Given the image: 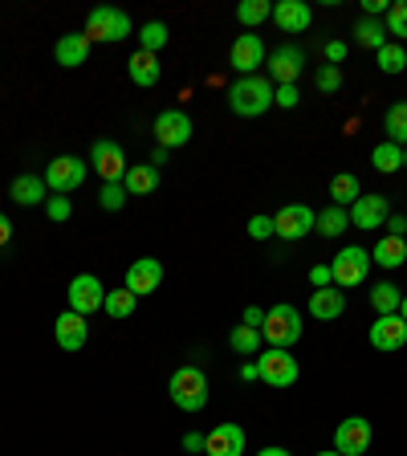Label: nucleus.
Listing matches in <instances>:
<instances>
[{"label": "nucleus", "mask_w": 407, "mask_h": 456, "mask_svg": "<svg viewBox=\"0 0 407 456\" xmlns=\"http://www.w3.org/2000/svg\"><path fill=\"white\" fill-rule=\"evenodd\" d=\"M256 379H261V370H256V359L240 362V383H256Z\"/></svg>", "instance_id": "8fccbe9b"}, {"label": "nucleus", "mask_w": 407, "mask_h": 456, "mask_svg": "<svg viewBox=\"0 0 407 456\" xmlns=\"http://www.w3.org/2000/svg\"><path fill=\"white\" fill-rule=\"evenodd\" d=\"M9 240H12V224H9V216L0 212V245H9Z\"/></svg>", "instance_id": "603ef678"}, {"label": "nucleus", "mask_w": 407, "mask_h": 456, "mask_svg": "<svg viewBox=\"0 0 407 456\" xmlns=\"http://www.w3.org/2000/svg\"><path fill=\"white\" fill-rule=\"evenodd\" d=\"M126 188L123 183H102V191H98V204H102V212H123L126 208Z\"/></svg>", "instance_id": "58836bf2"}, {"label": "nucleus", "mask_w": 407, "mask_h": 456, "mask_svg": "<svg viewBox=\"0 0 407 456\" xmlns=\"http://www.w3.org/2000/svg\"><path fill=\"white\" fill-rule=\"evenodd\" d=\"M69 310L82 314V318H90L94 310H102L106 305V285L98 281L94 273H77L74 281H69Z\"/></svg>", "instance_id": "9d476101"}, {"label": "nucleus", "mask_w": 407, "mask_h": 456, "mask_svg": "<svg viewBox=\"0 0 407 456\" xmlns=\"http://www.w3.org/2000/svg\"><path fill=\"white\" fill-rule=\"evenodd\" d=\"M228 342H232V351L245 354V359H256V354H261V346H265L261 330H253V326H237V330L228 334Z\"/></svg>", "instance_id": "2f4dec72"}, {"label": "nucleus", "mask_w": 407, "mask_h": 456, "mask_svg": "<svg viewBox=\"0 0 407 456\" xmlns=\"http://www.w3.org/2000/svg\"><path fill=\"white\" fill-rule=\"evenodd\" d=\"M387 9H391L387 0H362V17H379V12L387 17Z\"/></svg>", "instance_id": "09e8293b"}, {"label": "nucleus", "mask_w": 407, "mask_h": 456, "mask_svg": "<svg viewBox=\"0 0 407 456\" xmlns=\"http://www.w3.org/2000/svg\"><path fill=\"white\" fill-rule=\"evenodd\" d=\"M383 228H387V237H407V216L403 212H391Z\"/></svg>", "instance_id": "49530a36"}, {"label": "nucleus", "mask_w": 407, "mask_h": 456, "mask_svg": "<svg viewBox=\"0 0 407 456\" xmlns=\"http://www.w3.org/2000/svg\"><path fill=\"white\" fill-rule=\"evenodd\" d=\"M302 66H305V53L297 45H277L273 53H269V77H273L277 86H297Z\"/></svg>", "instance_id": "2eb2a0df"}, {"label": "nucleus", "mask_w": 407, "mask_h": 456, "mask_svg": "<svg viewBox=\"0 0 407 456\" xmlns=\"http://www.w3.org/2000/svg\"><path fill=\"white\" fill-rule=\"evenodd\" d=\"M399 318L407 322V294H403V302H399Z\"/></svg>", "instance_id": "6e6d98bb"}, {"label": "nucleus", "mask_w": 407, "mask_h": 456, "mask_svg": "<svg viewBox=\"0 0 407 456\" xmlns=\"http://www.w3.org/2000/svg\"><path fill=\"white\" fill-rule=\"evenodd\" d=\"M183 452H204V436H199V432H188V436H183Z\"/></svg>", "instance_id": "3c124183"}, {"label": "nucleus", "mask_w": 407, "mask_h": 456, "mask_svg": "<svg viewBox=\"0 0 407 456\" xmlns=\"http://www.w3.org/2000/svg\"><path fill=\"white\" fill-rule=\"evenodd\" d=\"M383 131H387V142L407 147V102L387 106V114H383Z\"/></svg>", "instance_id": "7c9ffc66"}, {"label": "nucleus", "mask_w": 407, "mask_h": 456, "mask_svg": "<svg viewBox=\"0 0 407 456\" xmlns=\"http://www.w3.org/2000/svg\"><path fill=\"white\" fill-rule=\"evenodd\" d=\"M134 305H139V297H134L126 285H123V289H106V305H102V310L110 314V318H118V322H123V318H131V314H134Z\"/></svg>", "instance_id": "473e14b6"}, {"label": "nucleus", "mask_w": 407, "mask_h": 456, "mask_svg": "<svg viewBox=\"0 0 407 456\" xmlns=\"http://www.w3.org/2000/svg\"><path fill=\"white\" fill-rule=\"evenodd\" d=\"M370 436H375V432H370V424L362 416H346L338 424V432H334V448H338L342 456H362L370 448Z\"/></svg>", "instance_id": "4468645a"}, {"label": "nucleus", "mask_w": 407, "mask_h": 456, "mask_svg": "<svg viewBox=\"0 0 407 456\" xmlns=\"http://www.w3.org/2000/svg\"><path fill=\"white\" fill-rule=\"evenodd\" d=\"M126 77H131L134 86H142V90H151V86L163 77L159 53H142V49H134L131 61H126Z\"/></svg>", "instance_id": "5701e85b"}, {"label": "nucleus", "mask_w": 407, "mask_h": 456, "mask_svg": "<svg viewBox=\"0 0 407 456\" xmlns=\"http://www.w3.org/2000/svg\"><path fill=\"white\" fill-rule=\"evenodd\" d=\"M367 269H370V256H367V248H359V245L338 248L334 261H330V273H334V285H338V289H354V285H362L367 281Z\"/></svg>", "instance_id": "0eeeda50"}, {"label": "nucleus", "mask_w": 407, "mask_h": 456, "mask_svg": "<svg viewBox=\"0 0 407 456\" xmlns=\"http://www.w3.org/2000/svg\"><path fill=\"white\" fill-rule=\"evenodd\" d=\"M85 37H90V45L94 41H106V45H118V41H126L134 33L131 28V17H126L123 9H110V4H102V9H94L90 17H85Z\"/></svg>", "instance_id": "20e7f679"}, {"label": "nucleus", "mask_w": 407, "mask_h": 456, "mask_svg": "<svg viewBox=\"0 0 407 456\" xmlns=\"http://www.w3.org/2000/svg\"><path fill=\"white\" fill-rule=\"evenodd\" d=\"M256 370H261V379H265L269 387H294L297 375H302L297 359L289 351H281V346H269V351L256 354Z\"/></svg>", "instance_id": "423d86ee"}, {"label": "nucleus", "mask_w": 407, "mask_h": 456, "mask_svg": "<svg viewBox=\"0 0 407 456\" xmlns=\"http://www.w3.org/2000/svg\"><path fill=\"white\" fill-rule=\"evenodd\" d=\"M313 456H342L338 448H326V452H313Z\"/></svg>", "instance_id": "4d7b16f0"}, {"label": "nucleus", "mask_w": 407, "mask_h": 456, "mask_svg": "<svg viewBox=\"0 0 407 456\" xmlns=\"http://www.w3.org/2000/svg\"><path fill=\"white\" fill-rule=\"evenodd\" d=\"M346 228H351V212H346V208H338V204H330V208H322V212H318V220H313V232H318V237H326V240L342 237Z\"/></svg>", "instance_id": "bb28decb"}, {"label": "nucleus", "mask_w": 407, "mask_h": 456, "mask_svg": "<svg viewBox=\"0 0 407 456\" xmlns=\"http://www.w3.org/2000/svg\"><path fill=\"white\" fill-rule=\"evenodd\" d=\"M273 106V86L269 77L253 74V77H237L232 90H228V110L237 118H261V114Z\"/></svg>", "instance_id": "f257e3e1"}, {"label": "nucleus", "mask_w": 407, "mask_h": 456, "mask_svg": "<svg viewBox=\"0 0 407 456\" xmlns=\"http://www.w3.org/2000/svg\"><path fill=\"white\" fill-rule=\"evenodd\" d=\"M310 314L318 322H334L346 314V294H342L338 285H326V289H313L310 294Z\"/></svg>", "instance_id": "412c9836"}, {"label": "nucleus", "mask_w": 407, "mask_h": 456, "mask_svg": "<svg viewBox=\"0 0 407 456\" xmlns=\"http://www.w3.org/2000/svg\"><path fill=\"white\" fill-rule=\"evenodd\" d=\"M90 167L102 175V183H123V175H126V155H123V147L114 139H98L94 147H90Z\"/></svg>", "instance_id": "6e6552de"}, {"label": "nucleus", "mask_w": 407, "mask_h": 456, "mask_svg": "<svg viewBox=\"0 0 407 456\" xmlns=\"http://www.w3.org/2000/svg\"><path fill=\"white\" fill-rule=\"evenodd\" d=\"M256 456H294V452H289V448H281V444H265Z\"/></svg>", "instance_id": "864d4df0"}, {"label": "nucleus", "mask_w": 407, "mask_h": 456, "mask_svg": "<svg viewBox=\"0 0 407 456\" xmlns=\"http://www.w3.org/2000/svg\"><path fill=\"white\" fill-rule=\"evenodd\" d=\"M359 196H362L359 175H351V171H338V175L330 180V204H338V208H351Z\"/></svg>", "instance_id": "cd10ccee"}, {"label": "nucleus", "mask_w": 407, "mask_h": 456, "mask_svg": "<svg viewBox=\"0 0 407 456\" xmlns=\"http://www.w3.org/2000/svg\"><path fill=\"white\" fill-rule=\"evenodd\" d=\"M69 212H74V204H69V196H49L45 200V216L53 220V224H66Z\"/></svg>", "instance_id": "a19ab883"}, {"label": "nucleus", "mask_w": 407, "mask_h": 456, "mask_svg": "<svg viewBox=\"0 0 407 456\" xmlns=\"http://www.w3.org/2000/svg\"><path fill=\"white\" fill-rule=\"evenodd\" d=\"M407 261V245L403 237H379L375 248H370V265H383V269H399Z\"/></svg>", "instance_id": "a878e982"}, {"label": "nucleus", "mask_w": 407, "mask_h": 456, "mask_svg": "<svg viewBox=\"0 0 407 456\" xmlns=\"http://www.w3.org/2000/svg\"><path fill=\"white\" fill-rule=\"evenodd\" d=\"M310 20H313V12L305 0H277L273 4V25L281 28V33H305Z\"/></svg>", "instance_id": "aec40b11"}, {"label": "nucleus", "mask_w": 407, "mask_h": 456, "mask_svg": "<svg viewBox=\"0 0 407 456\" xmlns=\"http://www.w3.org/2000/svg\"><path fill=\"white\" fill-rule=\"evenodd\" d=\"M310 285H313V289H326V285H334L330 265H313V269H310Z\"/></svg>", "instance_id": "a18cd8bd"}, {"label": "nucleus", "mask_w": 407, "mask_h": 456, "mask_svg": "<svg viewBox=\"0 0 407 456\" xmlns=\"http://www.w3.org/2000/svg\"><path fill=\"white\" fill-rule=\"evenodd\" d=\"M204 452L208 456H245V428L216 424L208 436H204Z\"/></svg>", "instance_id": "a211bd4d"}, {"label": "nucleus", "mask_w": 407, "mask_h": 456, "mask_svg": "<svg viewBox=\"0 0 407 456\" xmlns=\"http://www.w3.org/2000/svg\"><path fill=\"white\" fill-rule=\"evenodd\" d=\"M167 155H171V151H163V147H155V155H151V167H159V163H167Z\"/></svg>", "instance_id": "5fc2aeb1"}, {"label": "nucleus", "mask_w": 407, "mask_h": 456, "mask_svg": "<svg viewBox=\"0 0 407 456\" xmlns=\"http://www.w3.org/2000/svg\"><path fill=\"white\" fill-rule=\"evenodd\" d=\"M53 334H57V346H61V351H82L85 338H90V322H85L82 314L66 310L53 322Z\"/></svg>", "instance_id": "6ab92c4d"}, {"label": "nucleus", "mask_w": 407, "mask_h": 456, "mask_svg": "<svg viewBox=\"0 0 407 456\" xmlns=\"http://www.w3.org/2000/svg\"><path fill=\"white\" fill-rule=\"evenodd\" d=\"M346 212H351L354 228H383L391 216V200L383 196V191H367V196H359Z\"/></svg>", "instance_id": "f8f14e48"}, {"label": "nucleus", "mask_w": 407, "mask_h": 456, "mask_svg": "<svg viewBox=\"0 0 407 456\" xmlns=\"http://www.w3.org/2000/svg\"><path fill=\"white\" fill-rule=\"evenodd\" d=\"M261 338H265L269 346H281V351H289L294 342H302V314H297V305H289V302L269 305L265 322H261Z\"/></svg>", "instance_id": "7ed1b4c3"}, {"label": "nucleus", "mask_w": 407, "mask_h": 456, "mask_svg": "<svg viewBox=\"0 0 407 456\" xmlns=\"http://www.w3.org/2000/svg\"><path fill=\"white\" fill-rule=\"evenodd\" d=\"M155 139H159L163 151L188 147V142H191V118L183 110H163L159 118H155Z\"/></svg>", "instance_id": "ddd939ff"}, {"label": "nucleus", "mask_w": 407, "mask_h": 456, "mask_svg": "<svg viewBox=\"0 0 407 456\" xmlns=\"http://www.w3.org/2000/svg\"><path fill=\"white\" fill-rule=\"evenodd\" d=\"M85 175H90V163L85 159H77V155H57L45 167V188L53 191V196H69V191H77L85 183Z\"/></svg>", "instance_id": "39448f33"}, {"label": "nucleus", "mask_w": 407, "mask_h": 456, "mask_svg": "<svg viewBox=\"0 0 407 456\" xmlns=\"http://www.w3.org/2000/svg\"><path fill=\"white\" fill-rule=\"evenodd\" d=\"M297 98H302V94H297V86H277V90H273V102L285 106V110H294Z\"/></svg>", "instance_id": "c03bdc74"}, {"label": "nucleus", "mask_w": 407, "mask_h": 456, "mask_svg": "<svg viewBox=\"0 0 407 456\" xmlns=\"http://www.w3.org/2000/svg\"><path fill=\"white\" fill-rule=\"evenodd\" d=\"M248 237H253V240H269V237H273V216H253V220H248Z\"/></svg>", "instance_id": "37998d69"}, {"label": "nucleus", "mask_w": 407, "mask_h": 456, "mask_svg": "<svg viewBox=\"0 0 407 456\" xmlns=\"http://www.w3.org/2000/svg\"><path fill=\"white\" fill-rule=\"evenodd\" d=\"M354 41H359L362 49H375V53H379L383 45H387V25H383V20H375V17H362L359 25H354Z\"/></svg>", "instance_id": "c85d7f7f"}, {"label": "nucleus", "mask_w": 407, "mask_h": 456, "mask_svg": "<svg viewBox=\"0 0 407 456\" xmlns=\"http://www.w3.org/2000/svg\"><path fill=\"white\" fill-rule=\"evenodd\" d=\"M313 220H318V212H313L310 204H285V208L273 216V237L302 240L313 232Z\"/></svg>", "instance_id": "1a4fd4ad"}, {"label": "nucleus", "mask_w": 407, "mask_h": 456, "mask_svg": "<svg viewBox=\"0 0 407 456\" xmlns=\"http://www.w3.org/2000/svg\"><path fill=\"white\" fill-rule=\"evenodd\" d=\"M313 86H318L322 94H338V90H342V69L338 66H318V74H313Z\"/></svg>", "instance_id": "ea45409f"}, {"label": "nucleus", "mask_w": 407, "mask_h": 456, "mask_svg": "<svg viewBox=\"0 0 407 456\" xmlns=\"http://www.w3.org/2000/svg\"><path fill=\"white\" fill-rule=\"evenodd\" d=\"M403 245H407V237H403Z\"/></svg>", "instance_id": "bf43d9fd"}, {"label": "nucleus", "mask_w": 407, "mask_h": 456, "mask_svg": "<svg viewBox=\"0 0 407 456\" xmlns=\"http://www.w3.org/2000/svg\"><path fill=\"white\" fill-rule=\"evenodd\" d=\"M159 281H163V265L155 256H139V261H131V269H126V289H131L134 297L155 294Z\"/></svg>", "instance_id": "f3484780"}, {"label": "nucleus", "mask_w": 407, "mask_h": 456, "mask_svg": "<svg viewBox=\"0 0 407 456\" xmlns=\"http://www.w3.org/2000/svg\"><path fill=\"white\" fill-rule=\"evenodd\" d=\"M167 25H163V20H147V25L139 28V49L142 53H159L163 45H167Z\"/></svg>", "instance_id": "c9c22d12"}, {"label": "nucleus", "mask_w": 407, "mask_h": 456, "mask_svg": "<svg viewBox=\"0 0 407 456\" xmlns=\"http://www.w3.org/2000/svg\"><path fill=\"white\" fill-rule=\"evenodd\" d=\"M322 53H326V66H342L346 53H351V45H346V41H326Z\"/></svg>", "instance_id": "79ce46f5"}, {"label": "nucleus", "mask_w": 407, "mask_h": 456, "mask_svg": "<svg viewBox=\"0 0 407 456\" xmlns=\"http://www.w3.org/2000/svg\"><path fill=\"white\" fill-rule=\"evenodd\" d=\"M375 61H379L383 74H403L407 69V49L399 45V41H387V45L375 53Z\"/></svg>", "instance_id": "e433bc0d"}, {"label": "nucleus", "mask_w": 407, "mask_h": 456, "mask_svg": "<svg viewBox=\"0 0 407 456\" xmlns=\"http://www.w3.org/2000/svg\"><path fill=\"white\" fill-rule=\"evenodd\" d=\"M387 33H391V41H399V45L407 41V0H395L387 9Z\"/></svg>", "instance_id": "4c0bfd02"}, {"label": "nucleus", "mask_w": 407, "mask_h": 456, "mask_svg": "<svg viewBox=\"0 0 407 456\" xmlns=\"http://www.w3.org/2000/svg\"><path fill=\"white\" fill-rule=\"evenodd\" d=\"M171 403L180 411H199L204 403H208V375L196 367V362H188V367H175L171 370Z\"/></svg>", "instance_id": "f03ea898"}, {"label": "nucleus", "mask_w": 407, "mask_h": 456, "mask_svg": "<svg viewBox=\"0 0 407 456\" xmlns=\"http://www.w3.org/2000/svg\"><path fill=\"white\" fill-rule=\"evenodd\" d=\"M53 57H57V66L61 69L85 66V57H90V37H85V33H66V37H57Z\"/></svg>", "instance_id": "4be33fe9"}, {"label": "nucleus", "mask_w": 407, "mask_h": 456, "mask_svg": "<svg viewBox=\"0 0 407 456\" xmlns=\"http://www.w3.org/2000/svg\"><path fill=\"white\" fill-rule=\"evenodd\" d=\"M403 167H407V147H403Z\"/></svg>", "instance_id": "13d9d810"}, {"label": "nucleus", "mask_w": 407, "mask_h": 456, "mask_svg": "<svg viewBox=\"0 0 407 456\" xmlns=\"http://www.w3.org/2000/svg\"><path fill=\"white\" fill-rule=\"evenodd\" d=\"M370 163H375V171H383V175H391V171L403 167V147H395V142L383 139L375 151H370Z\"/></svg>", "instance_id": "72a5a7b5"}, {"label": "nucleus", "mask_w": 407, "mask_h": 456, "mask_svg": "<svg viewBox=\"0 0 407 456\" xmlns=\"http://www.w3.org/2000/svg\"><path fill=\"white\" fill-rule=\"evenodd\" d=\"M228 61H232V69H237L240 77H253L256 69L265 66V41L256 37V33H240V37L232 41V49H228Z\"/></svg>", "instance_id": "9b49d317"}, {"label": "nucleus", "mask_w": 407, "mask_h": 456, "mask_svg": "<svg viewBox=\"0 0 407 456\" xmlns=\"http://www.w3.org/2000/svg\"><path fill=\"white\" fill-rule=\"evenodd\" d=\"M399 302H403V289H399L395 281L370 285V305H375V314H399Z\"/></svg>", "instance_id": "c756f323"}, {"label": "nucleus", "mask_w": 407, "mask_h": 456, "mask_svg": "<svg viewBox=\"0 0 407 456\" xmlns=\"http://www.w3.org/2000/svg\"><path fill=\"white\" fill-rule=\"evenodd\" d=\"M269 17H273V4H269V0H240L237 4V20L245 28H256L261 20H269Z\"/></svg>", "instance_id": "f704fd0d"}, {"label": "nucleus", "mask_w": 407, "mask_h": 456, "mask_svg": "<svg viewBox=\"0 0 407 456\" xmlns=\"http://www.w3.org/2000/svg\"><path fill=\"white\" fill-rule=\"evenodd\" d=\"M123 188H126V196H151V191L159 188V167H151V163H131L123 175Z\"/></svg>", "instance_id": "393cba45"}, {"label": "nucleus", "mask_w": 407, "mask_h": 456, "mask_svg": "<svg viewBox=\"0 0 407 456\" xmlns=\"http://www.w3.org/2000/svg\"><path fill=\"white\" fill-rule=\"evenodd\" d=\"M367 338H370L375 351H399V346L407 342V322L399 318V314H379V318L370 322Z\"/></svg>", "instance_id": "dca6fc26"}, {"label": "nucleus", "mask_w": 407, "mask_h": 456, "mask_svg": "<svg viewBox=\"0 0 407 456\" xmlns=\"http://www.w3.org/2000/svg\"><path fill=\"white\" fill-rule=\"evenodd\" d=\"M45 175H33V171H25V175H17L12 180V188H9V196L17 200L20 208H33V204H41V200H49L45 196Z\"/></svg>", "instance_id": "b1692460"}, {"label": "nucleus", "mask_w": 407, "mask_h": 456, "mask_svg": "<svg viewBox=\"0 0 407 456\" xmlns=\"http://www.w3.org/2000/svg\"><path fill=\"white\" fill-rule=\"evenodd\" d=\"M261 322H265V310H261V305H248L245 318H240V326H253V330H261Z\"/></svg>", "instance_id": "de8ad7c7"}]
</instances>
